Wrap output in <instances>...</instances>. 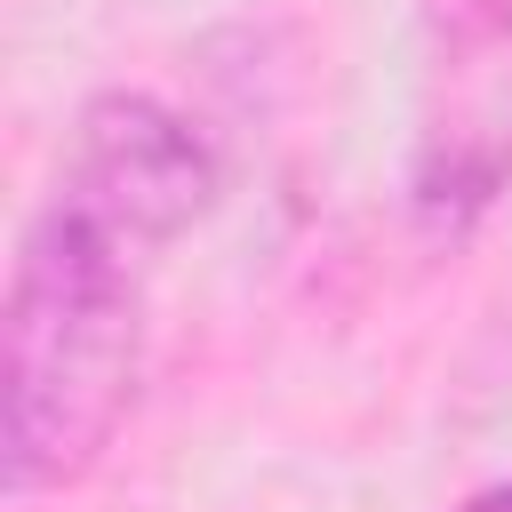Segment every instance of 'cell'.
Here are the masks:
<instances>
[{
  "label": "cell",
  "instance_id": "cell-2",
  "mask_svg": "<svg viewBox=\"0 0 512 512\" xmlns=\"http://www.w3.org/2000/svg\"><path fill=\"white\" fill-rule=\"evenodd\" d=\"M504 176H512V0H448L416 144V200L432 216H472Z\"/></svg>",
  "mask_w": 512,
  "mask_h": 512
},
{
  "label": "cell",
  "instance_id": "cell-4",
  "mask_svg": "<svg viewBox=\"0 0 512 512\" xmlns=\"http://www.w3.org/2000/svg\"><path fill=\"white\" fill-rule=\"evenodd\" d=\"M464 512H512V480H504V488H488V496H472Z\"/></svg>",
  "mask_w": 512,
  "mask_h": 512
},
{
  "label": "cell",
  "instance_id": "cell-3",
  "mask_svg": "<svg viewBox=\"0 0 512 512\" xmlns=\"http://www.w3.org/2000/svg\"><path fill=\"white\" fill-rule=\"evenodd\" d=\"M56 192L80 200L88 216L136 232L144 248H168L184 224L208 216L216 160L168 104H152V96H96L80 112V128H72Z\"/></svg>",
  "mask_w": 512,
  "mask_h": 512
},
{
  "label": "cell",
  "instance_id": "cell-1",
  "mask_svg": "<svg viewBox=\"0 0 512 512\" xmlns=\"http://www.w3.org/2000/svg\"><path fill=\"white\" fill-rule=\"evenodd\" d=\"M144 264L136 232L64 192L32 216L0 304V456L16 496L80 480L112 448L144 368Z\"/></svg>",
  "mask_w": 512,
  "mask_h": 512
}]
</instances>
